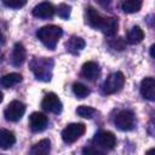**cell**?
Masks as SVG:
<instances>
[{"label": "cell", "instance_id": "24", "mask_svg": "<svg viewBox=\"0 0 155 155\" xmlns=\"http://www.w3.org/2000/svg\"><path fill=\"white\" fill-rule=\"evenodd\" d=\"M70 6H68V5H65V4H61L59 6H58V8H57V13H58V16L61 17V18H63V19H67L69 16H70Z\"/></svg>", "mask_w": 155, "mask_h": 155}, {"label": "cell", "instance_id": "23", "mask_svg": "<svg viewBox=\"0 0 155 155\" xmlns=\"http://www.w3.org/2000/svg\"><path fill=\"white\" fill-rule=\"evenodd\" d=\"M82 154L84 155H105V153L103 150H101L97 147H92V145H87L82 149Z\"/></svg>", "mask_w": 155, "mask_h": 155}, {"label": "cell", "instance_id": "1", "mask_svg": "<svg viewBox=\"0 0 155 155\" xmlns=\"http://www.w3.org/2000/svg\"><path fill=\"white\" fill-rule=\"evenodd\" d=\"M86 22L90 27L102 30L105 35L113 36L117 31V19L114 17H104L92 6L86 7Z\"/></svg>", "mask_w": 155, "mask_h": 155}, {"label": "cell", "instance_id": "16", "mask_svg": "<svg viewBox=\"0 0 155 155\" xmlns=\"http://www.w3.org/2000/svg\"><path fill=\"white\" fill-rule=\"evenodd\" d=\"M51 143L48 139H41L30 149L29 155H50Z\"/></svg>", "mask_w": 155, "mask_h": 155}, {"label": "cell", "instance_id": "21", "mask_svg": "<svg viewBox=\"0 0 155 155\" xmlns=\"http://www.w3.org/2000/svg\"><path fill=\"white\" fill-rule=\"evenodd\" d=\"M73 92L78 98H85L90 94V90L87 86H85L81 82H75L73 85Z\"/></svg>", "mask_w": 155, "mask_h": 155}, {"label": "cell", "instance_id": "17", "mask_svg": "<svg viewBox=\"0 0 155 155\" xmlns=\"http://www.w3.org/2000/svg\"><path fill=\"white\" fill-rule=\"evenodd\" d=\"M84 47H85V40L80 36H71L67 42V50L74 54L79 53Z\"/></svg>", "mask_w": 155, "mask_h": 155}, {"label": "cell", "instance_id": "25", "mask_svg": "<svg viewBox=\"0 0 155 155\" xmlns=\"http://www.w3.org/2000/svg\"><path fill=\"white\" fill-rule=\"evenodd\" d=\"M2 4L7 7H11V8H21L22 6H24L27 2L24 0H4Z\"/></svg>", "mask_w": 155, "mask_h": 155}, {"label": "cell", "instance_id": "26", "mask_svg": "<svg viewBox=\"0 0 155 155\" xmlns=\"http://www.w3.org/2000/svg\"><path fill=\"white\" fill-rule=\"evenodd\" d=\"M110 45H111V47H113V48L119 50V51H122V50H125V47H126V44H125L124 39H121V38L115 39L114 41H111V42H110Z\"/></svg>", "mask_w": 155, "mask_h": 155}, {"label": "cell", "instance_id": "27", "mask_svg": "<svg viewBox=\"0 0 155 155\" xmlns=\"http://www.w3.org/2000/svg\"><path fill=\"white\" fill-rule=\"evenodd\" d=\"M5 41H6L5 35L2 34V31H1V29H0V46H2V45L5 44Z\"/></svg>", "mask_w": 155, "mask_h": 155}, {"label": "cell", "instance_id": "10", "mask_svg": "<svg viewBox=\"0 0 155 155\" xmlns=\"http://www.w3.org/2000/svg\"><path fill=\"white\" fill-rule=\"evenodd\" d=\"M47 116L42 113L35 111L29 116V127L33 132H41L47 126Z\"/></svg>", "mask_w": 155, "mask_h": 155}, {"label": "cell", "instance_id": "15", "mask_svg": "<svg viewBox=\"0 0 155 155\" xmlns=\"http://www.w3.org/2000/svg\"><path fill=\"white\" fill-rule=\"evenodd\" d=\"M16 142V137L13 132L6 130V128H0V148L1 149H10Z\"/></svg>", "mask_w": 155, "mask_h": 155}, {"label": "cell", "instance_id": "3", "mask_svg": "<svg viewBox=\"0 0 155 155\" xmlns=\"http://www.w3.org/2000/svg\"><path fill=\"white\" fill-rule=\"evenodd\" d=\"M63 34V30L57 27V25H45L42 28H40L36 31V36L38 39L50 50H54V47L58 44V40L61 39Z\"/></svg>", "mask_w": 155, "mask_h": 155}, {"label": "cell", "instance_id": "12", "mask_svg": "<svg viewBox=\"0 0 155 155\" xmlns=\"http://www.w3.org/2000/svg\"><path fill=\"white\" fill-rule=\"evenodd\" d=\"M33 15L38 18H51L54 15V7L52 4L44 1V2L38 4L33 8Z\"/></svg>", "mask_w": 155, "mask_h": 155}, {"label": "cell", "instance_id": "22", "mask_svg": "<svg viewBox=\"0 0 155 155\" xmlns=\"http://www.w3.org/2000/svg\"><path fill=\"white\" fill-rule=\"evenodd\" d=\"M76 114L81 117H85V119H91L93 117V115L96 114V109L92 108V107H87V105H80L76 109Z\"/></svg>", "mask_w": 155, "mask_h": 155}, {"label": "cell", "instance_id": "6", "mask_svg": "<svg viewBox=\"0 0 155 155\" xmlns=\"http://www.w3.org/2000/svg\"><path fill=\"white\" fill-rule=\"evenodd\" d=\"M114 124L121 131H130L134 126V115L130 110H121L115 115Z\"/></svg>", "mask_w": 155, "mask_h": 155}, {"label": "cell", "instance_id": "30", "mask_svg": "<svg viewBox=\"0 0 155 155\" xmlns=\"http://www.w3.org/2000/svg\"><path fill=\"white\" fill-rule=\"evenodd\" d=\"M2 99H4V94H2V92H0V103L2 102Z\"/></svg>", "mask_w": 155, "mask_h": 155}, {"label": "cell", "instance_id": "5", "mask_svg": "<svg viewBox=\"0 0 155 155\" xmlns=\"http://www.w3.org/2000/svg\"><path fill=\"white\" fill-rule=\"evenodd\" d=\"M85 131H86V127L84 124H80V122L69 124L62 131V139L68 144L74 143L85 133Z\"/></svg>", "mask_w": 155, "mask_h": 155}, {"label": "cell", "instance_id": "31", "mask_svg": "<svg viewBox=\"0 0 155 155\" xmlns=\"http://www.w3.org/2000/svg\"><path fill=\"white\" fill-rule=\"evenodd\" d=\"M1 59H2V53L0 52V64H1Z\"/></svg>", "mask_w": 155, "mask_h": 155}, {"label": "cell", "instance_id": "20", "mask_svg": "<svg viewBox=\"0 0 155 155\" xmlns=\"http://www.w3.org/2000/svg\"><path fill=\"white\" fill-rule=\"evenodd\" d=\"M142 5L143 2L140 0H125L121 2V8L126 13H133V12H138Z\"/></svg>", "mask_w": 155, "mask_h": 155}, {"label": "cell", "instance_id": "28", "mask_svg": "<svg viewBox=\"0 0 155 155\" xmlns=\"http://www.w3.org/2000/svg\"><path fill=\"white\" fill-rule=\"evenodd\" d=\"M154 48H155V46L154 45H151V47H150V56L154 58Z\"/></svg>", "mask_w": 155, "mask_h": 155}, {"label": "cell", "instance_id": "14", "mask_svg": "<svg viewBox=\"0 0 155 155\" xmlns=\"http://www.w3.org/2000/svg\"><path fill=\"white\" fill-rule=\"evenodd\" d=\"M25 57H27V52H25L24 46L21 42L15 44L12 53H11V63L15 67H19V65H22L24 63Z\"/></svg>", "mask_w": 155, "mask_h": 155}, {"label": "cell", "instance_id": "11", "mask_svg": "<svg viewBox=\"0 0 155 155\" xmlns=\"http://www.w3.org/2000/svg\"><path fill=\"white\" fill-rule=\"evenodd\" d=\"M140 94L148 101H155V80L153 78H145L140 82Z\"/></svg>", "mask_w": 155, "mask_h": 155}, {"label": "cell", "instance_id": "2", "mask_svg": "<svg viewBox=\"0 0 155 155\" xmlns=\"http://www.w3.org/2000/svg\"><path fill=\"white\" fill-rule=\"evenodd\" d=\"M53 61L45 57H35L30 62V69L34 73L35 78L40 81H50L52 78Z\"/></svg>", "mask_w": 155, "mask_h": 155}, {"label": "cell", "instance_id": "18", "mask_svg": "<svg viewBox=\"0 0 155 155\" xmlns=\"http://www.w3.org/2000/svg\"><path fill=\"white\" fill-rule=\"evenodd\" d=\"M22 81V75L18 74V73H11V74H6L1 78L0 80V85L2 87H6V88H10L17 84H19Z\"/></svg>", "mask_w": 155, "mask_h": 155}, {"label": "cell", "instance_id": "19", "mask_svg": "<svg viewBox=\"0 0 155 155\" xmlns=\"http://www.w3.org/2000/svg\"><path fill=\"white\" fill-rule=\"evenodd\" d=\"M144 39V31L140 29V27H133L127 33V42L131 45L139 44Z\"/></svg>", "mask_w": 155, "mask_h": 155}, {"label": "cell", "instance_id": "13", "mask_svg": "<svg viewBox=\"0 0 155 155\" xmlns=\"http://www.w3.org/2000/svg\"><path fill=\"white\" fill-rule=\"evenodd\" d=\"M101 74V69L96 62H86L81 68V75L87 80H96Z\"/></svg>", "mask_w": 155, "mask_h": 155}, {"label": "cell", "instance_id": "8", "mask_svg": "<svg viewBox=\"0 0 155 155\" xmlns=\"http://www.w3.org/2000/svg\"><path fill=\"white\" fill-rule=\"evenodd\" d=\"M93 142L96 143V145H98V148L111 150L116 144V138L109 131H99L94 134Z\"/></svg>", "mask_w": 155, "mask_h": 155}, {"label": "cell", "instance_id": "29", "mask_svg": "<svg viewBox=\"0 0 155 155\" xmlns=\"http://www.w3.org/2000/svg\"><path fill=\"white\" fill-rule=\"evenodd\" d=\"M145 155H154V148L149 149V150L147 151V154H145Z\"/></svg>", "mask_w": 155, "mask_h": 155}, {"label": "cell", "instance_id": "4", "mask_svg": "<svg viewBox=\"0 0 155 155\" xmlns=\"http://www.w3.org/2000/svg\"><path fill=\"white\" fill-rule=\"evenodd\" d=\"M125 85V76L121 71H116L110 74L102 86V91L104 94H113L119 92Z\"/></svg>", "mask_w": 155, "mask_h": 155}, {"label": "cell", "instance_id": "9", "mask_svg": "<svg viewBox=\"0 0 155 155\" xmlns=\"http://www.w3.org/2000/svg\"><path fill=\"white\" fill-rule=\"evenodd\" d=\"M41 107L44 110L50 111V113H54V114H59L62 111V102L58 98V96L56 93H47L42 101H41Z\"/></svg>", "mask_w": 155, "mask_h": 155}, {"label": "cell", "instance_id": "7", "mask_svg": "<svg viewBox=\"0 0 155 155\" xmlns=\"http://www.w3.org/2000/svg\"><path fill=\"white\" fill-rule=\"evenodd\" d=\"M24 111H25V105L22 102H19V101H12L6 107V109L4 110V115H5V119L7 121L16 122V121L21 120V117L23 116Z\"/></svg>", "mask_w": 155, "mask_h": 155}]
</instances>
